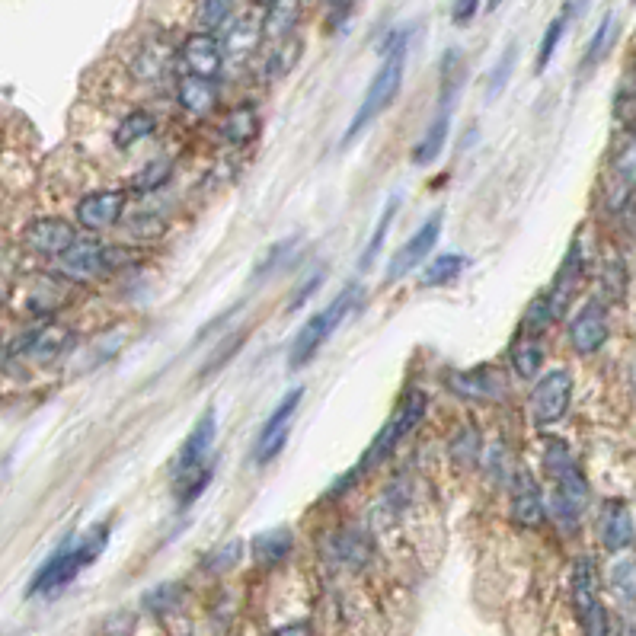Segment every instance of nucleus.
Here are the masks:
<instances>
[{
  "mask_svg": "<svg viewBox=\"0 0 636 636\" xmlns=\"http://www.w3.org/2000/svg\"><path fill=\"white\" fill-rule=\"evenodd\" d=\"M170 176H173V163H170L167 157H157V160H151L148 167H144V170L132 179V186H128V189H135L138 195H151V192H157V189L167 186Z\"/></svg>",
  "mask_w": 636,
  "mask_h": 636,
  "instance_id": "33",
  "label": "nucleus"
},
{
  "mask_svg": "<svg viewBox=\"0 0 636 636\" xmlns=\"http://www.w3.org/2000/svg\"><path fill=\"white\" fill-rule=\"evenodd\" d=\"M154 132H157L154 112H148V109H135V112H128V116L119 122V128H116V135H112V141H116L119 151H128V148H135V144H141L144 138H151Z\"/></svg>",
  "mask_w": 636,
  "mask_h": 636,
  "instance_id": "29",
  "label": "nucleus"
},
{
  "mask_svg": "<svg viewBox=\"0 0 636 636\" xmlns=\"http://www.w3.org/2000/svg\"><path fill=\"white\" fill-rule=\"evenodd\" d=\"M448 390L464 403H499L509 387H505V378L489 365L480 368H467V371H451L445 378Z\"/></svg>",
  "mask_w": 636,
  "mask_h": 636,
  "instance_id": "12",
  "label": "nucleus"
},
{
  "mask_svg": "<svg viewBox=\"0 0 636 636\" xmlns=\"http://www.w3.org/2000/svg\"><path fill=\"white\" fill-rule=\"evenodd\" d=\"M243 557V544L240 541H231V544H224L221 550L215 553H208V560H205V569L208 573H227L234 563H240Z\"/></svg>",
  "mask_w": 636,
  "mask_h": 636,
  "instance_id": "40",
  "label": "nucleus"
},
{
  "mask_svg": "<svg viewBox=\"0 0 636 636\" xmlns=\"http://www.w3.org/2000/svg\"><path fill=\"white\" fill-rule=\"evenodd\" d=\"M173 58H176L173 45H167L163 39H148L135 52L128 71H132V77L138 80V84H157V80H163L170 74Z\"/></svg>",
  "mask_w": 636,
  "mask_h": 636,
  "instance_id": "21",
  "label": "nucleus"
},
{
  "mask_svg": "<svg viewBox=\"0 0 636 636\" xmlns=\"http://www.w3.org/2000/svg\"><path fill=\"white\" fill-rule=\"evenodd\" d=\"M320 282H323V272H314L311 279H307L298 291H295V298H291V304H288V311H298V307L314 295V291L320 288Z\"/></svg>",
  "mask_w": 636,
  "mask_h": 636,
  "instance_id": "47",
  "label": "nucleus"
},
{
  "mask_svg": "<svg viewBox=\"0 0 636 636\" xmlns=\"http://www.w3.org/2000/svg\"><path fill=\"white\" fill-rule=\"evenodd\" d=\"M362 295L365 291L358 288V285H349V288H342L339 295L323 307V311H317L311 320H307L295 342H291V352H288V368H304V365H311L317 352L330 342V336L339 330L342 323H346L352 317V311L358 304H362Z\"/></svg>",
  "mask_w": 636,
  "mask_h": 636,
  "instance_id": "4",
  "label": "nucleus"
},
{
  "mask_svg": "<svg viewBox=\"0 0 636 636\" xmlns=\"http://www.w3.org/2000/svg\"><path fill=\"white\" fill-rule=\"evenodd\" d=\"M464 269H467V256H464V253H442V256H435L426 269H422L419 285H422V288H442V285H451V282L461 279Z\"/></svg>",
  "mask_w": 636,
  "mask_h": 636,
  "instance_id": "30",
  "label": "nucleus"
},
{
  "mask_svg": "<svg viewBox=\"0 0 636 636\" xmlns=\"http://www.w3.org/2000/svg\"><path fill=\"white\" fill-rule=\"evenodd\" d=\"M106 537H109V531L100 528L96 534H87L80 544H68V547H61L58 553H52V557H48V563L36 573V579H32L29 595L64 589V585H68L80 573V569L90 566L96 557H100L103 547H106Z\"/></svg>",
  "mask_w": 636,
  "mask_h": 636,
  "instance_id": "6",
  "label": "nucleus"
},
{
  "mask_svg": "<svg viewBox=\"0 0 636 636\" xmlns=\"http://www.w3.org/2000/svg\"><path fill=\"white\" fill-rule=\"evenodd\" d=\"M176 61L179 68H183V74L215 80L224 68V48L211 32H192V36H186V42L179 45Z\"/></svg>",
  "mask_w": 636,
  "mask_h": 636,
  "instance_id": "16",
  "label": "nucleus"
},
{
  "mask_svg": "<svg viewBox=\"0 0 636 636\" xmlns=\"http://www.w3.org/2000/svg\"><path fill=\"white\" fill-rule=\"evenodd\" d=\"M611 582H614V589L621 592V595L636 598V557L617 563V566L611 569Z\"/></svg>",
  "mask_w": 636,
  "mask_h": 636,
  "instance_id": "41",
  "label": "nucleus"
},
{
  "mask_svg": "<svg viewBox=\"0 0 636 636\" xmlns=\"http://www.w3.org/2000/svg\"><path fill=\"white\" fill-rule=\"evenodd\" d=\"M77 243V227L64 218H32L23 227V247L36 256L58 259Z\"/></svg>",
  "mask_w": 636,
  "mask_h": 636,
  "instance_id": "13",
  "label": "nucleus"
},
{
  "mask_svg": "<svg viewBox=\"0 0 636 636\" xmlns=\"http://www.w3.org/2000/svg\"><path fill=\"white\" fill-rule=\"evenodd\" d=\"M406 39H410V32H406V29L397 32L394 45H390L387 52H384L381 68H378V74H374V80L368 84L362 106L355 109V116H352V122L346 128V135H342V144L355 141L374 119L384 116V109L394 106L397 93L403 87V74H406Z\"/></svg>",
  "mask_w": 636,
  "mask_h": 636,
  "instance_id": "2",
  "label": "nucleus"
},
{
  "mask_svg": "<svg viewBox=\"0 0 636 636\" xmlns=\"http://www.w3.org/2000/svg\"><path fill=\"white\" fill-rule=\"evenodd\" d=\"M515 55H518V48L509 45V52L502 55V61L496 64L493 77H489V96H496V93L505 87V80H509V74H512V68H515Z\"/></svg>",
  "mask_w": 636,
  "mask_h": 636,
  "instance_id": "43",
  "label": "nucleus"
},
{
  "mask_svg": "<svg viewBox=\"0 0 636 636\" xmlns=\"http://www.w3.org/2000/svg\"><path fill=\"white\" fill-rule=\"evenodd\" d=\"M301 397H304V387H295L288 390V394L279 400V406L269 413V419L263 422V429H259L256 435V445H253V464H269L282 454L285 442H288V432H291V419H295L298 406H301Z\"/></svg>",
  "mask_w": 636,
  "mask_h": 636,
  "instance_id": "10",
  "label": "nucleus"
},
{
  "mask_svg": "<svg viewBox=\"0 0 636 636\" xmlns=\"http://www.w3.org/2000/svg\"><path fill=\"white\" fill-rule=\"evenodd\" d=\"M301 55V39L288 36V39H279L272 45V55L266 61V77H282L288 74L291 68H295V61Z\"/></svg>",
  "mask_w": 636,
  "mask_h": 636,
  "instance_id": "35",
  "label": "nucleus"
},
{
  "mask_svg": "<svg viewBox=\"0 0 636 636\" xmlns=\"http://www.w3.org/2000/svg\"><path fill=\"white\" fill-rule=\"evenodd\" d=\"M573 374L569 368H550L541 374L531 390V419L534 426H557V422L569 413V403H573Z\"/></svg>",
  "mask_w": 636,
  "mask_h": 636,
  "instance_id": "8",
  "label": "nucleus"
},
{
  "mask_svg": "<svg viewBox=\"0 0 636 636\" xmlns=\"http://www.w3.org/2000/svg\"><path fill=\"white\" fill-rule=\"evenodd\" d=\"M125 205H128V192L125 189H96L87 192L84 199L77 202V224L84 227V231H109V227H116L125 215Z\"/></svg>",
  "mask_w": 636,
  "mask_h": 636,
  "instance_id": "14",
  "label": "nucleus"
},
{
  "mask_svg": "<svg viewBox=\"0 0 636 636\" xmlns=\"http://www.w3.org/2000/svg\"><path fill=\"white\" fill-rule=\"evenodd\" d=\"M445 218V211H435V215L426 218V224H419L413 237L403 243V247L390 256V263H387V282H397L403 279V275H410L416 266L426 263V256L432 253V247L438 243V237H442V221Z\"/></svg>",
  "mask_w": 636,
  "mask_h": 636,
  "instance_id": "11",
  "label": "nucleus"
},
{
  "mask_svg": "<svg viewBox=\"0 0 636 636\" xmlns=\"http://www.w3.org/2000/svg\"><path fill=\"white\" fill-rule=\"evenodd\" d=\"M259 39H263V23L250 20V16H240V20L227 23L224 36H221V48L224 58H247L256 52Z\"/></svg>",
  "mask_w": 636,
  "mask_h": 636,
  "instance_id": "25",
  "label": "nucleus"
},
{
  "mask_svg": "<svg viewBox=\"0 0 636 636\" xmlns=\"http://www.w3.org/2000/svg\"><path fill=\"white\" fill-rule=\"evenodd\" d=\"M573 605L582 624V636H608V614L598 598V576L589 557L573 566Z\"/></svg>",
  "mask_w": 636,
  "mask_h": 636,
  "instance_id": "9",
  "label": "nucleus"
},
{
  "mask_svg": "<svg viewBox=\"0 0 636 636\" xmlns=\"http://www.w3.org/2000/svg\"><path fill=\"white\" fill-rule=\"evenodd\" d=\"M454 454H458V458H464V461H477V454H480V432H474V429H464L458 438H454Z\"/></svg>",
  "mask_w": 636,
  "mask_h": 636,
  "instance_id": "44",
  "label": "nucleus"
},
{
  "mask_svg": "<svg viewBox=\"0 0 636 636\" xmlns=\"http://www.w3.org/2000/svg\"><path fill=\"white\" fill-rule=\"evenodd\" d=\"M374 553L371 534L362 528H342L330 537V557L349 569H362Z\"/></svg>",
  "mask_w": 636,
  "mask_h": 636,
  "instance_id": "23",
  "label": "nucleus"
},
{
  "mask_svg": "<svg viewBox=\"0 0 636 636\" xmlns=\"http://www.w3.org/2000/svg\"><path fill=\"white\" fill-rule=\"evenodd\" d=\"M509 362H512V371L518 374V378H525V381L537 378L541 368H544V342H541V336L521 330L512 339V346H509Z\"/></svg>",
  "mask_w": 636,
  "mask_h": 636,
  "instance_id": "24",
  "label": "nucleus"
},
{
  "mask_svg": "<svg viewBox=\"0 0 636 636\" xmlns=\"http://www.w3.org/2000/svg\"><path fill=\"white\" fill-rule=\"evenodd\" d=\"M509 515H512L515 525L525 528V531L541 528L544 521H547V502H544L541 486H537V480L531 474H525V470H518V474L512 477Z\"/></svg>",
  "mask_w": 636,
  "mask_h": 636,
  "instance_id": "19",
  "label": "nucleus"
},
{
  "mask_svg": "<svg viewBox=\"0 0 636 636\" xmlns=\"http://www.w3.org/2000/svg\"><path fill=\"white\" fill-rule=\"evenodd\" d=\"M445 144H448V112H438V116L432 119V125L426 128V135L416 141L413 163L416 167H429V163H435L438 154L445 151Z\"/></svg>",
  "mask_w": 636,
  "mask_h": 636,
  "instance_id": "31",
  "label": "nucleus"
},
{
  "mask_svg": "<svg viewBox=\"0 0 636 636\" xmlns=\"http://www.w3.org/2000/svg\"><path fill=\"white\" fill-rule=\"evenodd\" d=\"M288 250H291V240L275 243V247L266 253V259H263V263L256 266V279H259V275H269V269H279V266H282V259L288 256Z\"/></svg>",
  "mask_w": 636,
  "mask_h": 636,
  "instance_id": "45",
  "label": "nucleus"
},
{
  "mask_svg": "<svg viewBox=\"0 0 636 636\" xmlns=\"http://www.w3.org/2000/svg\"><path fill=\"white\" fill-rule=\"evenodd\" d=\"M553 320H557V317H553V311H550L547 295H537V298L528 304L525 320H521V330H525V333H534V336H541Z\"/></svg>",
  "mask_w": 636,
  "mask_h": 636,
  "instance_id": "39",
  "label": "nucleus"
},
{
  "mask_svg": "<svg viewBox=\"0 0 636 636\" xmlns=\"http://www.w3.org/2000/svg\"><path fill=\"white\" fill-rule=\"evenodd\" d=\"M633 138H636V119H633Z\"/></svg>",
  "mask_w": 636,
  "mask_h": 636,
  "instance_id": "52",
  "label": "nucleus"
},
{
  "mask_svg": "<svg viewBox=\"0 0 636 636\" xmlns=\"http://www.w3.org/2000/svg\"><path fill=\"white\" fill-rule=\"evenodd\" d=\"M477 10H480V0H454V4H451V20L458 26H467L477 16Z\"/></svg>",
  "mask_w": 636,
  "mask_h": 636,
  "instance_id": "46",
  "label": "nucleus"
},
{
  "mask_svg": "<svg viewBox=\"0 0 636 636\" xmlns=\"http://www.w3.org/2000/svg\"><path fill=\"white\" fill-rule=\"evenodd\" d=\"M598 537H601V547L611 553H621L633 544L636 521H633V512L627 502H621V499L605 502V509L598 515Z\"/></svg>",
  "mask_w": 636,
  "mask_h": 636,
  "instance_id": "20",
  "label": "nucleus"
},
{
  "mask_svg": "<svg viewBox=\"0 0 636 636\" xmlns=\"http://www.w3.org/2000/svg\"><path fill=\"white\" fill-rule=\"evenodd\" d=\"M256 135H259V112L247 103L234 106L221 122V138L231 148H247V144L256 141Z\"/></svg>",
  "mask_w": 636,
  "mask_h": 636,
  "instance_id": "26",
  "label": "nucleus"
},
{
  "mask_svg": "<svg viewBox=\"0 0 636 636\" xmlns=\"http://www.w3.org/2000/svg\"><path fill=\"white\" fill-rule=\"evenodd\" d=\"M426 410H429L426 390H410V394L403 397V403L397 406V413L384 422L381 432L374 435V442L365 448L362 461H358V467H355V474L362 477V474H371V470H378L390 458V454L400 448L403 438L419 426L422 416H426Z\"/></svg>",
  "mask_w": 636,
  "mask_h": 636,
  "instance_id": "5",
  "label": "nucleus"
},
{
  "mask_svg": "<svg viewBox=\"0 0 636 636\" xmlns=\"http://www.w3.org/2000/svg\"><path fill=\"white\" fill-rule=\"evenodd\" d=\"M633 195H636V138H627L617 144V151L611 154L605 202L611 211H621L630 205Z\"/></svg>",
  "mask_w": 636,
  "mask_h": 636,
  "instance_id": "18",
  "label": "nucleus"
},
{
  "mask_svg": "<svg viewBox=\"0 0 636 636\" xmlns=\"http://www.w3.org/2000/svg\"><path fill=\"white\" fill-rule=\"evenodd\" d=\"M582 282H585V253H582V243L573 240L566 256H563L560 269H557V275H553L550 291H547V304H550V311L557 320L566 314V307L573 304V298L579 295Z\"/></svg>",
  "mask_w": 636,
  "mask_h": 636,
  "instance_id": "17",
  "label": "nucleus"
},
{
  "mask_svg": "<svg viewBox=\"0 0 636 636\" xmlns=\"http://www.w3.org/2000/svg\"><path fill=\"white\" fill-rule=\"evenodd\" d=\"M569 346L579 355H595L611 336V323H608V307L601 301H589L579 307V314H573L569 320Z\"/></svg>",
  "mask_w": 636,
  "mask_h": 636,
  "instance_id": "15",
  "label": "nucleus"
},
{
  "mask_svg": "<svg viewBox=\"0 0 636 636\" xmlns=\"http://www.w3.org/2000/svg\"><path fill=\"white\" fill-rule=\"evenodd\" d=\"M237 0H202L199 4V23L211 32V29H221L231 23Z\"/></svg>",
  "mask_w": 636,
  "mask_h": 636,
  "instance_id": "37",
  "label": "nucleus"
},
{
  "mask_svg": "<svg viewBox=\"0 0 636 636\" xmlns=\"http://www.w3.org/2000/svg\"><path fill=\"white\" fill-rule=\"evenodd\" d=\"M326 4L333 7V13H346L352 7V0H326Z\"/></svg>",
  "mask_w": 636,
  "mask_h": 636,
  "instance_id": "49",
  "label": "nucleus"
},
{
  "mask_svg": "<svg viewBox=\"0 0 636 636\" xmlns=\"http://www.w3.org/2000/svg\"><path fill=\"white\" fill-rule=\"evenodd\" d=\"M496 4H499V0H489V10H496Z\"/></svg>",
  "mask_w": 636,
  "mask_h": 636,
  "instance_id": "50",
  "label": "nucleus"
},
{
  "mask_svg": "<svg viewBox=\"0 0 636 636\" xmlns=\"http://www.w3.org/2000/svg\"><path fill=\"white\" fill-rule=\"evenodd\" d=\"M259 4H266V7H269V4H272V0H259Z\"/></svg>",
  "mask_w": 636,
  "mask_h": 636,
  "instance_id": "51",
  "label": "nucleus"
},
{
  "mask_svg": "<svg viewBox=\"0 0 636 636\" xmlns=\"http://www.w3.org/2000/svg\"><path fill=\"white\" fill-rule=\"evenodd\" d=\"M397 208H400V195H390V202L384 205L381 218H378V227H374V234H371V240H368V247L362 250V259H358V269H362V272H365V269H371L374 256L381 253L384 240H387V234H390V224H394Z\"/></svg>",
  "mask_w": 636,
  "mask_h": 636,
  "instance_id": "32",
  "label": "nucleus"
},
{
  "mask_svg": "<svg viewBox=\"0 0 636 636\" xmlns=\"http://www.w3.org/2000/svg\"><path fill=\"white\" fill-rule=\"evenodd\" d=\"M547 474L553 477V518L560 521V528L573 531L589 502V483H585L576 458L569 454L566 442L550 438L544 451Z\"/></svg>",
  "mask_w": 636,
  "mask_h": 636,
  "instance_id": "3",
  "label": "nucleus"
},
{
  "mask_svg": "<svg viewBox=\"0 0 636 636\" xmlns=\"http://www.w3.org/2000/svg\"><path fill=\"white\" fill-rule=\"evenodd\" d=\"M614 36H617V20H614V13H608L605 20L598 23V29H595V36H592L589 48H585V68H595V64L611 52Z\"/></svg>",
  "mask_w": 636,
  "mask_h": 636,
  "instance_id": "36",
  "label": "nucleus"
},
{
  "mask_svg": "<svg viewBox=\"0 0 636 636\" xmlns=\"http://www.w3.org/2000/svg\"><path fill=\"white\" fill-rule=\"evenodd\" d=\"M291 547H295V534H291L288 528H272V531H263L253 537V560L263 563V566H275L282 563Z\"/></svg>",
  "mask_w": 636,
  "mask_h": 636,
  "instance_id": "28",
  "label": "nucleus"
},
{
  "mask_svg": "<svg viewBox=\"0 0 636 636\" xmlns=\"http://www.w3.org/2000/svg\"><path fill=\"white\" fill-rule=\"evenodd\" d=\"M272 636H311V627H307V624H288L282 630H275Z\"/></svg>",
  "mask_w": 636,
  "mask_h": 636,
  "instance_id": "48",
  "label": "nucleus"
},
{
  "mask_svg": "<svg viewBox=\"0 0 636 636\" xmlns=\"http://www.w3.org/2000/svg\"><path fill=\"white\" fill-rule=\"evenodd\" d=\"M176 103H179V109L186 112V116L205 119L208 112H215V106H218L215 80L183 74V77H179V84H176Z\"/></svg>",
  "mask_w": 636,
  "mask_h": 636,
  "instance_id": "22",
  "label": "nucleus"
},
{
  "mask_svg": "<svg viewBox=\"0 0 636 636\" xmlns=\"http://www.w3.org/2000/svg\"><path fill=\"white\" fill-rule=\"evenodd\" d=\"M215 435H218V413L205 410V416L189 429V435L176 451L170 477H173V493L183 509L199 499L205 493V486L211 483V477H215V461H211Z\"/></svg>",
  "mask_w": 636,
  "mask_h": 636,
  "instance_id": "1",
  "label": "nucleus"
},
{
  "mask_svg": "<svg viewBox=\"0 0 636 636\" xmlns=\"http://www.w3.org/2000/svg\"><path fill=\"white\" fill-rule=\"evenodd\" d=\"M122 263V253L116 247H109V243H100V240H80L74 247L58 256V272L64 275L68 282H77V285H90L96 279H103V275H109L112 269H116Z\"/></svg>",
  "mask_w": 636,
  "mask_h": 636,
  "instance_id": "7",
  "label": "nucleus"
},
{
  "mask_svg": "<svg viewBox=\"0 0 636 636\" xmlns=\"http://www.w3.org/2000/svg\"><path fill=\"white\" fill-rule=\"evenodd\" d=\"M601 288L611 301H624L627 295V269L621 259H608L605 269H601Z\"/></svg>",
  "mask_w": 636,
  "mask_h": 636,
  "instance_id": "38",
  "label": "nucleus"
},
{
  "mask_svg": "<svg viewBox=\"0 0 636 636\" xmlns=\"http://www.w3.org/2000/svg\"><path fill=\"white\" fill-rule=\"evenodd\" d=\"M301 20V0H272L263 20V36H269L272 42L295 36Z\"/></svg>",
  "mask_w": 636,
  "mask_h": 636,
  "instance_id": "27",
  "label": "nucleus"
},
{
  "mask_svg": "<svg viewBox=\"0 0 636 636\" xmlns=\"http://www.w3.org/2000/svg\"><path fill=\"white\" fill-rule=\"evenodd\" d=\"M569 13H573V4H569L563 13L553 16L550 26L544 29V39H541V48H537V61H534V68H537V71H544L547 64H550V58H553V52H557V48H560V39H563L566 26H569Z\"/></svg>",
  "mask_w": 636,
  "mask_h": 636,
  "instance_id": "34",
  "label": "nucleus"
},
{
  "mask_svg": "<svg viewBox=\"0 0 636 636\" xmlns=\"http://www.w3.org/2000/svg\"><path fill=\"white\" fill-rule=\"evenodd\" d=\"M179 595H183L179 585H160V589H154L148 598H144V605H148L151 611H170V608L179 605Z\"/></svg>",
  "mask_w": 636,
  "mask_h": 636,
  "instance_id": "42",
  "label": "nucleus"
}]
</instances>
